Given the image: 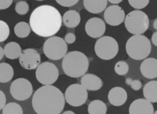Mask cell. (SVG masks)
<instances>
[{
  "mask_svg": "<svg viewBox=\"0 0 157 114\" xmlns=\"http://www.w3.org/2000/svg\"><path fill=\"white\" fill-rule=\"evenodd\" d=\"M59 12L55 7L42 5L33 10L29 17V26L37 35L48 37L56 34L62 25Z\"/></svg>",
  "mask_w": 157,
  "mask_h": 114,
  "instance_id": "cell-1",
  "label": "cell"
},
{
  "mask_svg": "<svg viewBox=\"0 0 157 114\" xmlns=\"http://www.w3.org/2000/svg\"><path fill=\"white\" fill-rule=\"evenodd\" d=\"M65 105L63 93L53 85H44L34 93L32 106L37 114H59Z\"/></svg>",
  "mask_w": 157,
  "mask_h": 114,
  "instance_id": "cell-2",
  "label": "cell"
},
{
  "mask_svg": "<svg viewBox=\"0 0 157 114\" xmlns=\"http://www.w3.org/2000/svg\"><path fill=\"white\" fill-rule=\"evenodd\" d=\"M88 67V59L82 52L72 51L63 58L62 68L69 77L77 78L83 76L86 72Z\"/></svg>",
  "mask_w": 157,
  "mask_h": 114,
  "instance_id": "cell-3",
  "label": "cell"
},
{
  "mask_svg": "<svg viewBox=\"0 0 157 114\" xmlns=\"http://www.w3.org/2000/svg\"><path fill=\"white\" fill-rule=\"evenodd\" d=\"M126 51L128 55L134 60H142L147 58L151 50L150 40L145 36L134 35L126 43Z\"/></svg>",
  "mask_w": 157,
  "mask_h": 114,
  "instance_id": "cell-4",
  "label": "cell"
},
{
  "mask_svg": "<svg viewBox=\"0 0 157 114\" xmlns=\"http://www.w3.org/2000/svg\"><path fill=\"white\" fill-rule=\"evenodd\" d=\"M124 21L127 31L134 35H142L149 26L148 15L139 10H132L128 13Z\"/></svg>",
  "mask_w": 157,
  "mask_h": 114,
  "instance_id": "cell-5",
  "label": "cell"
},
{
  "mask_svg": "<svg viewBox=\"0 0 157 114\" xmlns=\"http://www.w3.org/2000/svg\"><path fill=\"white\" fill-rule=\"evenodd\" d=\"M119 50L118 44L112 37L105 36L100 37L95 43L94 51L96 55L103 60L114 58Z\"/></svg>",
  "mask_w": 157,
  "mask_h": 114,
  "instance_id": "cell-6",
  "label": "cell"
},
{
  "mask_svg": "<svg viewBox=\"0 0 157 114\" xmlns=\"http://www.w3.org/2000/svg\"><path fill=\"white\" fill-rule=\"evenodd\" d=\"M43 51L48 58L52 60H59L67 54V46L65 40L61 37L52 36L44 42Z\"/></svg>",
  "mask_w": 157,
  "mask_h": 114,
  "instance_id": "cell-7",
  "label": "cell"
},
{
  "mask_svg": "<svg viewBox=\"0 0 157 114\" xmlns=\"http://www.w3.org/2000/svg\"><path fill=\"white\" fill-rule=\"evenodd\" d=\"M59 77L56 66L50 62H44L39 65L36 70V77L42 85H51Z\"/></svg>",
  "mask_w": 157,
  "mask_h": 114,
  "instance_id": "cell-8",
  "label": "cell"
},
{
  "mask_svg": "<svg viewBox=\"0 0 157 114\" xmlns=\"http://www.w3.org/2000/svg\"><path fill=\"white\" fill-rule=\"evenodd\" d=\"M64 98L66 102L70 105L79 107L86 101L88 92L86 89L81 84H72L66 89Z\"/></svg>",
  "mask_w": 157,
  "mask_h": 114,
  "instance_id": "cell-9",
  "label": "cell"
},
{
  "mask_svg": "<svg viewBox=\"0 0 157 114\" xmlns=\"http://www.w3.org/2000/svg\"><path fill=\"white\" fill-rule=\"evenodd\" d=\"M31 82L25 78L14 80L10 86L11 96L17 101H25L29 98L33 93Z\"/></svg>",
  "mask_w": 157,
  "mask_h": 114,
  "instance_id": "cell-10",
  "label": "cell"
},
{
  "mask_svg": "<svg viewBox=\"0 0 157 114\" xmlns=\"http://www.w3.org/2000/svg\"><path fill=\"white\" fill-rule=\"evenodd\" d=\"M21 66L27 70L36 69L40 63V56L39 52L34 48H26L22 51L19 57Z\"/></svg>",
  "mask_w": 157,
  "mask_h": 114,
  "instance_id": "cell-11",
  "label": "cell"
},
{
  "mask_svg": "<svg viewBox=\"0 0 157 114\" xmlns=\"http://www.w3.org/2000/svg\"><path fill=\"white\" fill-rule=\"evenodd\" d=\"M125 13L124 10L118 5H112L107 7L104 13L105 22L113 26H118L124 21Z\"/></svg>",
  "mask_w": 157,
  "mask_h": 114,
  "instance_id": "cell-12",
  "label": "cell"
},
{
  "mask_svg": "<svg viewBox=\"0 0 157 114\" xmlns=\"http://www.w3.org/2000/svg\"><path fill=\"white\" fill-rule=\"evenodd\" d=\"M105 24L100 18L93 17L90 18L86 23L85 29L86 33L91 37L99 38L105 31Z\"/></svg>",
  "mask_w": 157,
  "mask_h": 114,
  "instance_id": "cell-13",
  "label": "cell"
},
{
  "mask_svg": "<svg viewBox=\"0 0 157 114\" xmlns=\"http://www.w3.org/2000/svg\"><path fill=\"white\" fill-rule=\"evenodd\" d=\"M154 108L151 102L145 99H137L129 107V114H153Z\"/></svg>",
  "mask_w": 157,
  "mask_h": 114,
  "instance_id": "cell-14",
  "label": "cell"
},
{
  "mask_svg": "<svg viewBox=\"0 0 157 114\" xmlns=\"http://www.w3.org/2000/svg\"><path fill=\"white\" fill-rule=\"evenodd\" d=\"M107 97L110 104L118 107L123 105L126 102L128 94L124 88L120 86H115L110 89Z\"/></svg>",
  "mask_w": 157,
  "mask_h": 114,
  "instance_id": "cell-15",
  "label": "cell"
},
{
  "mask_svg": "<svg viewBox=\"0 0 157 114\" xmlns=\"http://www.w3.org/2000/svg\"><path fill=\"white\" fill-rule=\"evenodd\" d=\"M140 70L142 75L148 79L157 77V59L148 58L145 59L141 63Z\"/></svg>",
  "mask_w": 157,
  "mask_h": 114,
  "instance_id": "cell-16",
  "label": "cell"
},
{
  "mask_svg": "<svg viewBox=\"0 0 157 114\" xmlns=\"http://www.w3.org/2000/svg\"><path fill=\"white\" fill-rule=\"evenodd\" d=\"M80 83L86 90L89 91L99 90L103 85V82L101 78L92 74H87L83 75L81 78Z\"/></svg>",
  "mask_w": 157,
  "mask_h": 114,
  "instance_id": "cell-17",
  "label": "cell"
},
{
  "mask_svg": "<svg viewBox=\"0 0 157 114\" xmlns=\"http://www.w3.org/2000/svg\"><path fill=\"white\" fill-rule=\"evenodd\" d=\"M143 94L145 99L151 103L157 102V81L151 80L144 86Z\"/></svg>",
  "mask_w": 157,
  "mask_h": 114,
  "instance_id": "cell-18",
  "label": "cell"
},
{
  "mask_svg": "<svg viewBox=\"0 0 157 114\" xmlns=\"http://www.w3.org/2000/svg\"><path fill=\"white\" fill-rule=\"evenodd\" d=\"M108 1H90L84 0L83 3L87 11L92 13H99L105 10Z\"/></svg>",
  "mask_w": 157,
  "mask_h": 114,
  "instance_id": "cell-19",
  "label": "cell"
},
{
  "mask_svg": "<svg viewBox=\"0 0 157 114\" xmlns=\"http://www.w3.org/2000/svg\"><path fill=\"white\" fill-rule=\"evenodd\" d=\"M62 20L65 26L68 28H75L80 22V15L78 12L74 10L66 11L63 15Z\"/></svg>",
  "mask_w": 157,
  "mask_h": 114,
  "instance_id": "cell-20",
  "label": "cell"
},
{
  "mask_svg": "<svg viewBox=\"0 0 157 114\" xmlns=\"http://www.w3.org/2000/svg\"><path fill=\"white\" fill-rule=\"evenodd\" d=\"M4 55L9 59H14L19 58L22 53L20 45L15 42L7 43L4 48Z\"/></svg>",
  "mask_w": 157,
  "mask_h": 114,
  "instance_id": "cell-21",
  "label": "cell"
},
{
  "mask_svg": "<svg viewBox=\"0 0 157 114\" xmlns=\"http://www.w3.org/2000/svg\"><path fill=\"white\" fill-rule=\"evenodd\" d=\"M13 69L8 63H0V83H6L12 80L13 77Z\"/></svg>",
  "mask_w": 157,
  "mask_h": 114,
  "instance_id": "cell-22",
  "label": "cell"
},
{
  "mask_svg": "<svg viewBox=\"0 0 157 114\" xmlns=\"http://www.w3.org/2000/svg\"><path fill=\"white\" fill-rule=\"evenodd\" d=\"M88 112L89 114H106L107 106L103 101L96 99L89 104Z\"/></svg>",
  "mask_w": 157,
  "mask_h": 114,
  "instance_id": "cell-23",
  "label": "cell"
},
{
  "mask_svg": "<svg viewBox=\"0 0 157 114\" xmlns=\"http://www.w3.org/2000/svg\"><path fill=\"white\" fill-rule=\"evenodd\" d=\"M31 32L29 25L25 21H20L17 23L14 27L15 34L20 38H25L29 36Z\"/></svg>",
  "mask_w": 157,
  "mask_h": 114,
  "instance_id": "cell-24",
  "label": "cell"
},
{
  "mask_svg": "<svg viewBox=\"0 0 157 114\" xmlns=\"http://www.w3.org/2000/svg\"><path fill=\"white\" fill-rule=\"evenodd\" d=\"M21 107L16 102H9L4 106L2 114H23Z\"/></svg>",
  "mask_w": 157,
  "mask_h": 114,
  "instance_id": "cell-25",
  "label": "cell"
},
{
  "mask_svg": "<svg viewBox=\"0 0 157 114\" xmlns=\"http://www.w3.org/2000/svg\"><path fill=\"white\" fill-rule=\"evenodd\" d=\"M115 72L118 75H124L129 71V66L124 61H119L116 63L114 67Z\"/></svg>",
  "mask_w": 157,
  "mask_h": 114,
  "instance_id": "cell-26",
  "label": "cell"
},
{
  "mask_svg": "<svg viewBox=\"0 0 157 114\" xmlns=\"http://www.w3.org/2000/svg\"><path fill=\"white\" fill-rule=\"evenodd\" d=\"M10 29L7 23L0 20V42L5 41L9 37Z\"/></svg>",
  "mask_w": 157,
  "mask_h": 114,
  "instance_id": "cell-27",
  "label": "cell"
},
{
  "mask_svg": "<svg viewBox=\"0 0 157 114\" xmlns=\"http://www.w3.org/2000/svg\"><path fill=\"white\" fill-rule=\"evenodd\" d=\"M15 10L19 15H25L29 10V5L26 1H19L15 4Z\"/></svg>",
  "mask_w": 157,
  "mask_h": 114,
  "instance_id": "cell-28",
  "label": "cell"
},
{
  "mask_svg": "<svg viewBox=\"0 0 157 114\" xmlns=\"http://www.w3.org/2000/svg\"><path fill=\"white\" fill-rule=\"evenodd\" d=\"M125 83L134 91L140 90L142 86V84L140 80L138 79H132L130 77L126 78Z\"/></svg>",
  "mask_w": 157,
  "mask_h": 114,
  "instance_id": "cell-29",
  "label": "cell"
},
{
  "mask_svg": "<svg viewBox=\"0 0 157 114\" xmlns=\"http://www.w3.org/2000/svg\"><path fill=\"white\" fill-rule=\"evenodd\" d=\"M148 0H141V1H136V0H129L128 2L130 6L136 9H142L145 8L149 3Z\"/></svg>",
  "mask_w": 157,
  "mask_h": 114,
  "instance_id": "cell-30",
  "label": "cell"
},
{
  "mask_svg": "<svg viewBox=\"0 0 157 114\" xmlns=\"http://www.w3.org/2000/svg\"><path fill=\"white\" fill-rule=\"evenodd\" d=\"M56 2L63 7H72L78 2V0L74 1H64V0H56Z\"/></svg>",
  "mask_w": 157,
  "mask_h": 114,
  "instance_id": "cell-31",
  "label": "cell"
},
{
  "mask_svg": "<svg viewBox=\"0 0 157 114\" xmlns=\"http://www.w3.org/2000/svg\"><path fill=\"white\" fill-rule=\"evenodd\" d=\"M75 39H76V37H75V34L72 32H69V33L66 34L64 37L65 42L69 44L74 43L75 41Z\"/></svg>",
  "mask_w": 157,
  "mask_h": 114,
  "instance_id": "cell-32",
  "label": "cell"
},
{
  "mask_svg": "<svg viewBox=\"0 0 157 114\" xmlns=\"http://www.w3.org/2000/svg\"><path fill=\"white\" fill-rule=\"evenodd\" d=\"M13 1L12 0H7V1H0V10L6 9L10 6L12 4Z\"/></svg>",
  "mask_w": 157,
  "mask_h": 114,
  "instance_id": "cell-33",
  "label": "cell"
},
{
  "mask_svg": "<svg viewBox=\"0 0 157 114\" xmlns=\"http://www.w3.org/2000/svg\"><path fill=\"white\" fill-rule=\"evenodd\" d=\"M6 95L1 90H0V110L3 109L4 106L6 105Z\"/></svg>",
  "mask_w": 157,
  "mask_h": 114,
  "instance_id": "cell-34",
  "label": "cell"
},
{
  "mask_svg": "<svg viewBox=\"0 0 157 114\" xmlns=\"http://www.w3.org/2000/svg\"><path fill=\"white\" fill-rule=\"evenodd\" d=\"M151 40V42H152L153 44L155 46L157 47V31H156V32H155L152 34Z\"/></svg>",
  "mask_w": 157,
  "mask_h": 114,
  "instance_id": "cell-35",
  "label": "cell"
},
{
  "mask_svg": "<svg viewBox=\"0 0 157 114\" xmlns=\"http://www.w3.org/2000/svg\"><path fill=\"white\" fill-rule=\"evenodd\" d=\"M4 56V49L0 46V60L2 59V58Z\"/></svg>",
  "mask_w": 157,
  "mask_h": 114,
  "instance_id": "cell-36",
  "label": "cell"
},
{
  "mask_svg": "<svg viewBox=\"0 0 157 114\" xmlns=\"http://www.w3.org/2000/svg\"><path fill=\"white\" fill-rule=\"evenodd\" d=\"M109 1L110 3L112 4H119L122 1L121 0H109L108 1Z\"/></svg>",
  "mask_w": 157,
  "mask_h": 114,
  "instance_id": "cell-37",
  "label": "cell"
},
{
  "mask_svg": "<svg viewBox=\"0 0 157 114\" xmlns=\"http://www.w3.org/2000/svg\"><path fill=\"white\" fill-rule=\"evenodd\" d=\"M153 27L155 29L157 30V18L154 20L153 23Z\"/></svg>",
  "mask_w": 157,
  "mask_h": 114,
  "instance_id": "cell-38",
  "label": "cell"
},
{
  "mask_svg": "<svg viewBox=\"0 0 157 114\" xmlns=\"http://www.w3.org/2000/svg\"><path fill=\"white\" fill-rule=\"evenodd\" d=\"M63 114H75V113L71 110H67V111H65L64 113H63Z\"/></svg>",
  "mask_w": 157,
  "mask_h": 114,
  "instance_id": "cell-39",
  "label": "cell"
},
{
  "mask_svg": "<svg viewBox=\"0 0 157 114\" xmlns=\"http://www.w3.org/2000/svg\"><path fill=\"white\" fill-rule=\"evenodd\" d=\"M153 114H157V110L156 111H155V112H154V113Z\"/></svg>",
  "mask_w": 157,
  "mask_h": 114,
  "instance_id": "cell-40",
  "label": "cell"
}]
</instances>
